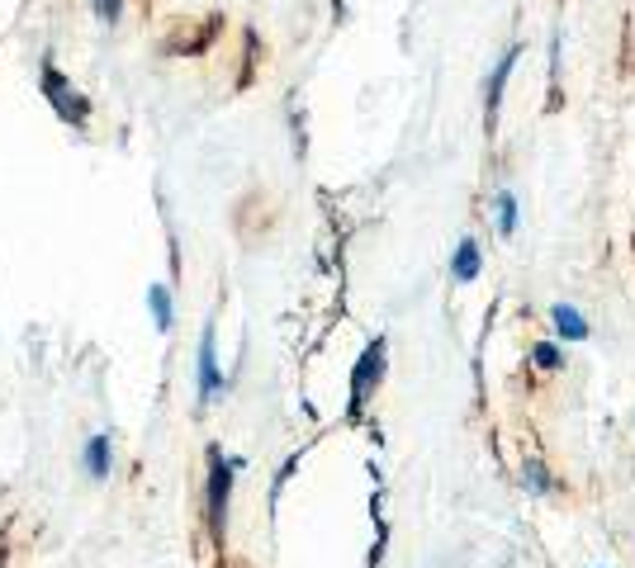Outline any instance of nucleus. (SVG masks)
Masks as SVG:
<instances>
[{
    "instance_id": "obj_8",
    "label": "nucleus",
    "mask_w": 635,
    "mask_h": 568,
    "mask_svg": "<svg viewBox=\"0 0 635 568\" xmlns=\"http://www.w3.org/2000/svg\"><path fill=\"white\" fill-rule=\"evenodd\" d=\"M109 460H114V441H109V436H91L86 450H81L86 474H91V479H109Z\"/></svg>"
},
{
    "instance_id": "obj_5",
    "label": "nucleus",
    "mask_w": 635,
    "mask_h": 568,
    "mask_svg": "<svg viewBox=\"0 0 635 568\" xmlns=\"http://www.w3.org/2000/svg\"><path fill=\"white\" fill-rule=\"evenodd\" d=\"M517 57H522V48H508V53H503V62H498V67H493V76H489V90H484L489 124L498 119V105H503V86H508V76H512V67H517Z\"/></svg>"
},
{
    "instance_id": "obj_9",
    "label": "nucleus",
    "mask_w": 635,
    "mask_h": 568,
    "mask_svg": "<svg viewBox=\"0 0 635 568\" xmlns=\"http://www.w3.org/2000/svg\"><path fill=\"white\" fill-rule=\"evenodd\" d=\"M147 308H152L157 332H171V327H176V303H171V289H166V284H152V289H147Z\"/></svg>"
},
{
    "instance_id": "obj_4",
    "label": "nucleus",
    "mask_w": 635,
    "mask_h": 568,
    "mask_svg": "<svg viewBox=\"0 0 635 568\" xmlns=\"http://www.w3.org/2000/svg\"><path fill=\"white\" fill-rule=\"evenodd\" d=\"M223 389V370H218V351H214V327H204L200 337V403H214Z\"/></svg>"
},
{
    "instance_id": "obj_3",
    "label": "nucleus",
    "mask_w": 635,
    "mask_h": 568,
    "mask_svg": "<svg viewBox=\"0 0 635 568\" xmlns=\"http://www.w3.org/2000/svg\"><path fill=\"white\" fill-rule=\"evenodd\" d=\"M384 351H389V341L375 337L370 346H365L361 365H356V374H351V408H361L365 398H370V389L384 379Z\"/></svg>"
},
{
    "instance_id": "obj_6",
    "label": "nucleus",
    "mask_w": 635,
    "mask_h": 568,
    "mask_svg": "<svg viewBox=\"0 0 635 568\" xmlns=\"http://www.w3.org/2000/svg\"><path fill=\"white\" fill-rule=\"evenodd\" d=\"M484 270V251H479V242L474 237H465L460 247H455V256H451V280L455 284H474V275Z\"/></svg>"
},
{
    "instance_id": "obj_2",
    "label": "nucleus",
    "mask_w": 635,
    "mask_h": 568,
    "mask_svg": "<svg viewBox=\"0 0 635 568\" xmlns=\"http://www.w3.org/2000/svg\"><path fill=\"white\" fill-rule=\"evenodd\" d=\"M43 90H48V100H53V109H57V119H62V124L86 128L91 105H86V95H81V90H76L57 67H43Z\"/></svg>"
},
{
    "instance_id": "obj_12",
    "label": "nucleus",
    "mask_w": 635,
    "mask_h": 568,
    "mask_svg": "<svg viewBox=\"0 0 635 568\" xmlns=\"http://www.w3.org/2000/svg\"><path fill=\"white\" fill-rule=\"evenodd\" d=\"M527 488H531L536 497L550 493V469H545L541 460H531V464H527Z\"/></svg>"
},
{
    "instance_id": "obj_1",
    "label": "nucleus",
    "mask_w": 635,
    "mask_h": 568,
    "mask_svg": "<svg viewBox=\"0 0 635 568\" xmlns=\"http://www.w3.org/2000/svg\"><path fill=\"white\" fill-rule=\"evenodd\" d=\"M233 469H242V460H223V450H209V526H214V535H223V526H228Z\"/></svg>"
},
{
    "instance_id": "obj_13",
    "label": "nucleus",
    "mask_w": 635,
    "mask_h": 568,
    "mask_svg": "<svg viewBox=\"0 0 635 568\" xmlns=\"http://www.w3.org/2000/svg\"><path fill=\"white\" fill-rule=\"evenodd\" d=\"M95 15H100V24H119V15H124V0H91Z\"/></svg>"
},
{
    "instance_id": "obj_10",
    "label": "nucleus",
    "mask_w": 635,
    "mask_h": 568,
    "mask_svg": "<svg viewBox=\"0 0 635 568\" xmlns=\"http://www.w3.org/2000/svg\"><path fill=\"white\" fill-rule=\"evenodd\" d=\"M493 209H498V237H517V218H522V213H517V195L503 190Z\"/></svg>"
},
{
    "instance_id": "obj_7",
    "label": "nucleus",
    "mask_w": 635,
    "mask_h": 568,
    "mask_svg": "<svg viewBox=\"0 0 635 568\" xmlns=\"http://www.w3.org/2000/svg\"><path fill=\"white\" fill-rule=\"evenodd\" d=\"M550 322H555V332H560L564 341H588V332H593L588 318H583L574 303H555V308H550Z\"/></svg>"
},
{
    "instance_id": "obj_11",
    "label": "nucleus",
    "mask_w": 635,
    "mask_h": 568,
    "mask_svg": "<svg viewBox=\"0 0 635 568\" xmlns=\"http://www.w3.org/2000/svg\"><path fill=\"white\" fill-rule=\"evenodd\" d=\"M531 360H536L541 370H560V365H564V351L555 346V341H541V346L531 351Z\"/></svg>"
}]
</instances>
